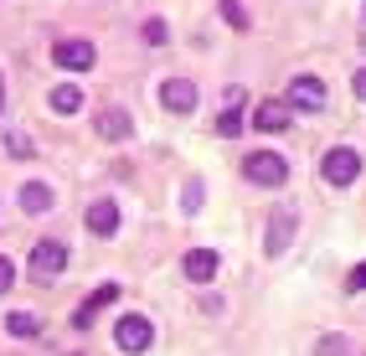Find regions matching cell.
<instances>
[{"label": "cell", "mask_w": 366, "mask_h": 356, "mask_svg": "<svg viewBox=\"0 0 366 356\" xmlns=\"http://www.w3.org/2000/svg\"><path fill=\"white\" fill-rule=\"evenodd\" d=\"M242 176H248L253 186H263V192H274V186L289 181V160L274 155V150H253L248 160H242Z\"/></svg>", "instance_id": "obj_1"}, {"label": "cell", "mask_w": 366, "mask_h": 356, "mask_svg": "<svg viewBox=\"0 0 366 356\" xmlns=\"http://www.w3.org/2000/svg\"><path fill=\"white\" fill-rule=\"evenodd\" d=\"M114 346L124 351V356H139V351H150L155 346V325L144 320V315H124L114 325Z\"/></svg>", "instance_id": "obj_2"}, {"label": "cell", "mask_w": 366, "mask_h": 356, "mask_svg": "<svg viewBox=\"0 0 366 356\" xmlns=\"http://www.w3.org/2000/svg\"><path fill=\"white\" fill-rule=\"evenodd\" d=\"M320 176H325L330 186H351V181L361 176V155H356L351 145H330L325 160H320Z\"/></svg>", "instance_id": "obj_3"}, {"label": "cell", "mask_w": 366, "mask_h": 356, "mask_svg": "<svg viewBox=\"0 0 366 356\" xmlns=\"http://www.w3.org/2000/svg\"><path fill=\"white\" fill-rule=\"evenodd\" d=\"M52 62L67 67V73H88L93 62H99V46L83 41V36H67V41H52Z\"/></svg>", "instance_id": "obj_4"}, {"label": "cell", "mask_w": 366, "mask_h": 356, "mask_svg": "<svg viewBox=\"0 0 366 356\" xmlns=\"http://www.w3.org/2000/svg\"><path fill=\"white\" fill-rule=\"evenodd\" d=\"M67 269V248L57 243V237H41V243L31 248V274L36 279H57Z\"/></svg>", "instance_id": "obj_5"}, {"label": "cell", "mask_w": 366, "mask_h": 356, "mask_svg": "<svg viewBox=\"0 0 366 356\" xmlns=\"http://www.w3.org/2000/svg\"><path fill=\"white\" fill-rule=\"evenodd\" d=\"M289 109H305V114H320L325 109V83L320 78H295V83H289V99H284Z\"/></svg>", "instance_id": "obj_6"}, {"label": "cell", "mask_w": 366, "mask_h": 356, "mask_svg": "<svg viewBox=\"0 0 366 356\" xmlns=\"http://www.w3.org/2000/svg\"><path fill=\"white\" fill-rule=\"evenodd\" d=\"M300 232V217L295 212H274L268 217V237H263V253L268 258H284V248H289V237Z\"/></svg>", "instance_id": "obj_7"}, {"label": "cell", "mask_w": 366, "mask_h": 356, "mask_svg": "<svg viewBox=\"0 0 366 356\" xmlns=\"http://www.w3.org/2000/svg\"><path fill=\"white\" fill-rule=\"evenodd\" d=\"M217 269H222L217 248H191V253L181 258V274H186L191 284H212V279H217Z\"/></svg>", "instance_id": "obj_8"}, {"label": "cell", "mask_w": 366, "mask_h": 356, "mask_svg": "<svg viewBox=\"0 0 366 356\" xmlns=\"http://www.w3.org/2000/svg\"><path fill=\"white\" fill-rule=\"evenodd\" d=\"M93 134H99V139H129L134 119L124 109H99V114H93Z\"/></svg>", "instance_id": "obj_9"}, {"label": "cell", "mask_w": 366, "mask_h": 356, "mask_svg": "<svg viewBox=\"0 0 366 356\" xmlns=\"http://www.w3.org/2000/svg\"><path fill=\"white\" fill-rule=\"evenodd\" d=\"M52 207H57V192L46 181H26V186H21V212H26V217H46Z\"/></svg>", "instance_id": "obj_10"}, {"label": "cell", "mask_w": 366, "mask_h": 356, "mask_svg": "<svg viewBox=\"0 0 366 356\" xmlns=\"http://www.w3.org/2000/svg\"><path fill=\"white\" fill-rule=\"evenodd\" d=\"M160 104L170 114H191V109H197V83H191V78H170L160 88Z\"/></svg>", "instance_id": "obj_11"}, {"label": "cell", "mask_w": 366, "mask_h": 356, "mask_svg": "<svg viewBox=\"0 0 366 356\" xmlns=\"http://www.w3.org/2000/svg\"><path fill=\"white\" fill-rule=\"evenodd\" d=\"M253 129H263V134H279V129H289V104H279V99H263V104L253 109Z\"/></svg>", "instance_id": "obj_12"}, {"label": "cell", "mask_w": 366, "mask_h": 356, "mask_svg": "<svg viewBox=\"0 0 366 356\" xmlns=\"http://www.w3.org/2000/svg\"><path fill=\"white\" fill-rule=\"evenodd\" d=\"M83 222H88L93 237H114V232H119V207H114V202H93Z\"/></svg>", "instance_id": "obj_13"}, {"label": "cell", "mask_w": 366, "mask_h": 356, "mask_svg": "<svg viewBox=\"0 0 366 356\" xmlns=\"http://www.w3.org/2000/svg\"><path fill=\"white\" fill-rule=\"evenodd\" d=\"M46 104H52L57 114H78L83 109V93L72 88V83H62V88H52V99H46Z\"/></svg>", "instance_id": "obj_14"}, {"label": "cell", "mask_w": 366, "mask_h": 356, "mask_svg": "<svg viewBox=\"0 0 366 356\" xmlns=\"http://www.w3.org/2000/svg\"><path fill=\"white\" fill-rule=\"evenodd\" d=\"M6 330H11V336H21V341H31V336H41V320L26 315V310H16V315H6Z\"/></svg>", "instance_id": "obj_15"}, {"label": "cell", "mask_w": 366, "mask_h": 356, "mask_svg": "<svg viewBox=\"0 0 366 356\" xmlns=\"http://www.w3.org/2000/svg\"><path fill=\"white\" fill-rule=\"evenodd\" d=\"M212 129H217V139H232V134L242 129V109H222V114H217V124H212Z\"/></svg>", "instance_id": "obj_16"}, {"label": "cell", "mask_w": 366, "mask_h": 356, "mask_svg": "<svg viewBox=\"0 0 366 356\" xmlns=\"http://www.w3.org/2000/svg\"><path fill=\"white\" fill-rule=\"evenodd\" d=\"M217 11H222V21H227L232 31H248V11H242V0H222Z\"/></svg>", "instance_id": "obj_17"}, {"label": "cell", "mask_w": 366, "mask_h": 356, "mask_svg": "<svg viewBox=\"0 0 366 356\" xmlns=\"http://www.w3.org/2000/svg\"><path fill=\"white\" fill-rule=\"evenodd\" d=\"M114 300H119V284H104V290H93V295H88L83 305H88V310H93V315H99V310H104V305H114Z\"/></svg>", "instance_id": "obj_18"}, {"label": "cell", "mask_w": 366, "mask_h": 356, "mask_svg": "<svg viewBox=\"0 0 366 356\" xmlns=\"http://www.w3.org/2000/svg\"><path fill=\"white\" fill-rule=\"evenodd\" d=\"M202 181H186V197H181V207H186V217H197V212H202Z\"/></svg>", "instance_id": "obj_19"}, {"label": "cell", "mask_w": 366, "mask_h": 356, "mask_svg": "<svg viewBox=\"0 0 366 356\" xmlns=\"http://www.w3.org/2000/svg\"><path fill=\"white\" fill-rule=\"evenodd\" d=\"M165 36H170V26H165L160 16H150V21H144V41H150V46H160Z\"/></svg>", "instance_id": "obj_20"}, {"label": "cell", "mask_w": 366, "mask_h": 356, "mask_svg": "<svg viewBox=\"0 0 366 356\" xmlns=\"http://www.w3.org/2000/svg\"><path fill=\"white\" fill-rule=\"evenodd\" d=\"M340 346H346V336H320V346H315V356H340Z\"/></svg>", "instance_id": "obj_21"}, {"label": "cell", "mask_w": 366, "mask_h": 356, "mask_svg": "<svg viewBox=\"0 0 366 356\" xmlns=\"http://www.w3.org/2000/svg\"><path fill=\"white\" fill-rule=\"evenodd\" d=\"M11 284H16V264H11V258H6V253H0V295H6V290H11Z\"/></svg>", "instance_id": "obj_22"}, {"label": "cell", "mask_w": 366, "mask_h": 356, "mask_svg": "<svg viewBox=\"0 0 366 356\" xmlns=\"http://www.w3.org/2000/svg\"><path fill=\"white\" fill-rule=\"evenodd\" d=\"M346 290H351V295H361V290H366V264H356V269H351V279H346Z\"/></svg>", "instance_id": "obj_23"}, {"label": "cell", "mask_w": 366, "mask_h": 356, "mask_svg": "<svg viewBox=\"0 0 366 356\" xmlns=\"http://www.w3.org/2000/svg\"><path fill=\"white\" fill-rule=\"evenodd\" d=\"M6 150H11V155H21V160H26V155H31V139H21V134H11V139H6Z\"/></svg>", "instance_id": "obj_24"}, {"label": "cell", "mask_w": 366, "mask_h": 356, "mask_svg": "<svg viewBox=\"0 0 366 356\" xmlns=\"http://www.w3.org/2000/svg\"><path fill=\"white\" fill-rule=\"evenodd\" d=\"M351 88H356V99H361V104H366V67H361V73H356V78H351Z\"/></svg>", "instance_id": "obj_25"}, {"label": "cell", "mask_w": 366, "mask_h": 356, "mask_svg": "<svg viewBox=\"0 0 366 356\" xmlns=\"http://www.w3.org/2000/svg\"><path fill=\"white\" fill-rule=\"evenodd\" d=\"M0 109H6V78H0Z\"/></svg>", "instance_id": "obj_26"}, {"label": "cell", "mask_w": 366, "mask_h": 356, "mask_svg": "<svg viewBox=\"0 0 366 356\" xmlns=\"http://www.w3.org/2000/svg\"><path fill=\"white\" fill-rule=\"evenodd\" d=\"M361 21H366V6H361Z\"/></svg>", "instance_id": "obj_27"}]
</instances>
